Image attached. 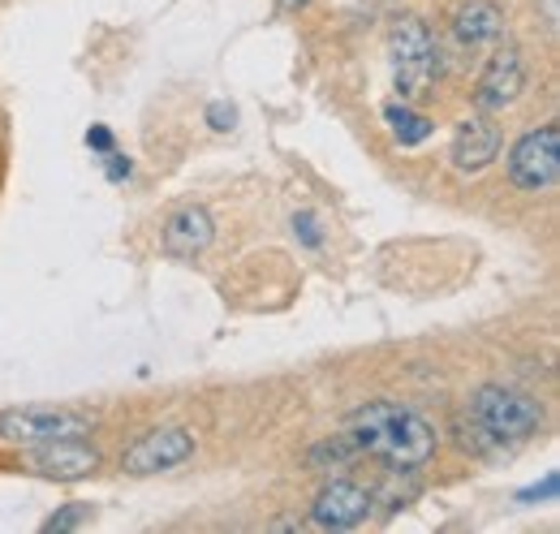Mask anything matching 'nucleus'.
<instances>
[{
    "label": "nucleus",
    "mask_w": 560,
    "mask_h": 534,
    "mask_svg": "<svg viewBox=\"0 0 560 534\" xmlns=\"http://www.w3.org/2000/svg\"><path fill=\"white\" fill-rule=\"evenodd\" d=\"M95 431V414L70 405H18L0 414V440L18 449L57 444V440H86Z\"/></svg>",
    "instance_id": "nucleus-3"
},
{
    "label": "nucleus",
    "mask_w": 560,
    "mask_h": 534,
    "mask_svg": "<svg viewBox=\"0 0 560 534\" xmlns=\"http://www.w3.org/2000/svg\"><path fill=\"white\" fill-rule=\"evenodd\" d=\"M195 457V436L186 427H151L121 453L126 474H160Z\"/></svg>",
    "instance_id": "nucleus-7"
},
{
    "label": "nucleus",
    "mask_w": 560,
    "mask_h": 534,
    "mask_svg": "<svg viewBox=\"0 0 560 534\" xmlns=\"http://www.w3.org/2000/svg\"><path fill=\"white\" fill-rule=\"evenodd\" d=\"M293 233H298L306 246H319V242H324V237H319V220H315L311 211H298V216H293Z\"/></svg>",
    "instance_id": "nucleus-17"
},
{
    "label": "nucleus",
    "mask_w": 560,
    "mask_h": 534,
    "mask_svg": "<svg viewBox=\"0 0 560 534\" xmlns=\"http://www.w3.org/2000/svg\"><path fill=\"white\" fill-rule=\"evenodd\" d=\"M495 155H500V130L491 126L488 117L457 121L453 147H448V160H453L457 173H483Z\"/></svg>",
    "instance_id": "nucleus-11"
},
{
    "label": "nucleus",
    "mask_w": 560,
    "mask_h": 534,
    "mask_svg": "<svg viewBox=\"0 0 560 534\" xmlns=\"http://www.w3.org/2000/svg\"><path fill=\"white\" fill-rule=\"evenodd\" d=\"M539 18H544L548 35H557L560 31V0H539Z\"/></svg>",
    "instance_id": "nucleus-21"
},
{
    "label": "nucleus",
    "mask_w": 560,
    "mask_h": 534,
    "mask_svg": "<svg viewBox=\"0 0 560 534\" xmlns=\"http://www.w3.org/2000/svg\"><path fill=\"white\" fill-rule=\"evenodd\" d=\"M208 121H211V130H233L237 113H233L229 104H211V108H208Z\"/></svg>",
    "instance_id": "nucleus-18"
},
{
    "label": "nucleus",
    "mask_w": 560,
    "mask_h": 534,
    "mask_svg": "<svg viewBox=\"0 0 560 534\" xmlns=\"http://www.w3.org/2000/svg\"><path fill=\"white\" fill-rule=\"evenodd\" d=\"M371 504H375V496H371L362 483H353V478H332V483L319 487V496H315V504H311V522H315L319 531H353L358 522H366Z\"/></svg>",
    "instance_id": "nucleus-8"
},
{
    "label": "nucleus",
    "mask_w": 560,
    "mask_h": 534,
    "mask_svg": "<svg viewBox=\"0 0 560 534\" xmlns=\"http://www.w3.org/2000/svg\"><path fill=\"white\" fill-rule=\"evenodd\" d=\"M358 457L350 436H332V440H319L311 453H306V466L311 469H346Z\"/></svg>",
    "instance_id": "nucleus-14"
},
{
    "label": "nucleus",
    "mask_w": 560,
    "mask_h": 534,
    "mask_svg": "<svg viewBox=\"0 0 560 534\" xmlns=\"http://www.w3.org/2000/svg\"><path fill=\"white\" fill-rule=\"evenodd\" d=\"M104 160H108V177H113V182H126V177L135 173V164H130V155H117V151H108Z\"/></svg>",
    "instance_id": "nucleus-19"
},
{
    "label": "nucleus",
    "mask_w": 560,
    "mask_h": 534,
    "mask_svg": "<svg viewBox=\"0 0 560 534\" xmlns=\"http://www.w3.org/2000/svg\"><path fill=\"white\" fill-rule=\"evenodd\" d=\"M560 177V130L557 126H539L526 130L509 147V182L526 195L552 190Z\"/></svg>",
    "instance_id": "nucleus-5"
},
{
    "label": "nucleus",
    "mask_w": 560,
    "mask_h": 534,
    "mask_svg": "<svg viewBox=\"0 0 560 534\" xmlns=\"http://www.w3.org/2000/svg\"><path fill=\"white\" fill-rule=\"evenodd\" d=\"M31 469L57 483H73L100 469V453L86 440H57V444H35L31 449Z\"/></svg>",
    "instance_id": "nucleus-10"
},
{
    "label": "nucleus",
    "mask_w": 560,
    "mask_h": 534,
    "mask_svg": "<svg viewBox=\"0 0 560 534\" xmlns=\"http://www.w3.org/2000/svg\"><path fill=\"white\" fill-rule=\"evenodd\" d=\"M393 91L397 100L415 104L422 95H431L435 73H440V53H435V35L427 31L422 18H401L393 26Z\"/></svg>",
    "instance_id": "nucleus-4"
},
{
    "label": "nucleus",
    "mask_w": 560,
    "mask_h": 534,
    "mask_svg": "<svg viewBox=\"0 0 560 534\" xmlns=\"http://www.w3.org/2000/svg\"><path fill=\"white\" fill-rule=\"evenodd\" d=\"M358 453H371L375 462L393 469H419L435 457V431L401 400H366L350 414V431Z\"/></svg>",
    "instance_id": "nucleus-1"
},
{
    "label": "nucleus",
    "mask_w": 560,
    "mask_h": 534,
    "mask_svg": "<svg viewBox=\"0 0 560 534\" xmlns=\"http://www.w3.org/2000/svg\"><path fill=\"white\" fill-rule=\"evenodd\" d=\"M557 491H560V474H548L544 483H535V487L517 491V500H522V504H535V500H557Z\"/></svg>",
    "instance_id": "nucleus-15"
},
{
    "label": "nucleus",
    "mask_w": 560,
    "mask_h": 534,
    "mask_svg": "<svg viewBox=\"0 0 560 534\" xmlns=\"http://www.w3.org/2000/svg\"><path fill=\"white\" fill-rule=\"evenodd\" d=\"M466 414H470V436H475L466 444H475V449H513V444L530 440L544 422L539 400L517 393V388H504V384L475 388Z\"/></svg>",
    "instance_id": "nucleus-2"
},
{
    "label": "nucleus",
    "mask_w": 560,
    "mask_h": 534,
    "mask_svg": "<svg viewBox=\"0 0 560 534\" xmlns=\"http://www.w3.org/2000/svg\"><path fill=\"white\" fill-rule=\"evenodd\" d=\"M211 237H215V220H211L208 207H199V202L177 207V211L164 220V229H160V246H164V255H173V259H195V255H203L211 246Z\"/></svg>",
    "instance_id": "nucleus-9"
},
{
    "label": "nucleus",
    "mask_w": 560,
    "mask_h": 534,
    "mask_svg": "<svg viewBox=\"0 0 560 534\" xmlns=\"http://www.w3.org/2000/svg\"><path fill=\"white\" fill-rule=\"evenodd\" d=\"M384 126H388V134L401 142V147H419V142H427L431 138V117H422V113H415L406 100H397V104H388L384 108Z\"/></svg>",
    "instance_id": "nucleus-13"
},
{
    "label": "nucleus",
    "mask_w": 560,
    "mask_h": 534,
    "mask_svg": "<svg viewBox=\"0 0 560 534\" xmlns=\"http://www.w3.org/2000/svg\"><path fill=\"white\" fill-rule=\"evenodd\" d=\"M86 147L100 151V155H108V151H113V134H108V126H91V130H86Z\"/></svg>",
    "instance_id": "nucleus-20"
},
{
    "label": "nucleus",
    "mask_w": 560,
    "mask_h": 534,
    "mask_svg": "<svg viewBox=\"0 0 560 534\" xmlns=\"http://www.w3.org/2000/svg\"><path fill=\"white\" fill-rule=\"evenodd\" d=\"M526 91V61H522V48L517 44H500L495 39V53L488 57V66L475 82V108L479 113H504L522 100Z\"/></svg>",
    "instance_id": "nucleus-6"
},
{
    "label": "nucleus",
    "mask_w": 560,
    "mask_h": 534,
    "mask_svg": "<svg viewBox=\"0 0 560 534\" xmlns=\"http://www.w3.org/2000/svg\"><path fill=\"white\" fill-rule=\"evenodd\" d=\"M82 518H86V504H66L61 513H52V518L44 522V531H73Z\"/></svg>",
    "instance_id": "nucleus-16"
},
{
    "label": "nucleus",
    "mask_w": 560,
    "mask_h": 534,
    "mask_svg": "<svg viewBox=\"0 0 560 534\" xmlns=\"http://www.w3.org/2000/svg\"><path fill=\"white\" fill-rule=\"evenodd\" d=\"M453 39L462 44V48H488L495 39H504V13H500V4H491V0H470V4H462L457 13H453Z\"/></svg>",
    "instance_id": "nucleus-12"
}]
</instances>
